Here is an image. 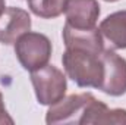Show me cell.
<instances>
[{"label":"cell","mask_w":126,"mask_h":125,"mask_svg":"<svg viewBox=\"0 0 126 125\" xmlns=\"http://www.w3.org/2000/svg\"><path fill=\"white\" fill-rule=\"evenodd\" d=\"M31 16L21 7H6L0 15V43L10 46L25 32L31 31Z\"/></svg>","instance_id":"8992f818"},{"label":"cell","mask_w":126,"mask_h":125,"mask_svg":"<svg viewBox=\"0 0 126 125\" xmlns=\"http://www.w3.org/2000/svg\"><path fill=\"white\" fill-rule=\"evenodd\" d=\"M53 46L47 35L28 31L15 43V55L25 71H37L46 66L51 58Z\"/></svg>","instance_id":"7a4b0ae2"},{"label":"cell","mask_w":126,"mask_h":125,"mask_svg":"<svg viewBox=\"0 0 126 125\" xmlns=\"http://www.w3.org/2000/svg\"><path fill=\"white\" fill-rule=\"evenodd\" d=\"M34 15L43 19H54L60 16L67 4V0H27Z\"/></svg>","instance_id":"30bf717a"},{"label":"cell","mask_w":126,"mask_h":125,"mask_svg":"<svg viewBox=\"0 0 126 125\" xmlns=\"http://www.w3.org/2000/svg\"><path fill=\"white\" fill-rule=\"evenodd\" d=\"M101 53L84 49H66L62 56L66 75L78 87L100 88L104 77Z\"/></svg>","instance_id":"6da1fadb"},{"label":"cell","mask_w":126,"mask_h":125,"mask_svg":"<svg viewBox=\"0 0 126 125\" xmlns=\"http://www.w3.org/2000/svg\"><path fill=\"white\" fill-rule=\"evenodd\" d=\"M93 93L69 94L60 99L57 103L48 106L46 113V122L48 125L54 124H79L82 121L94 102Z\"/></svg>","instance_id":"277c9868"},{"label":"cell","mask_w":126,"mask_h":125,"mask_svg":"<svg viewBox=\"0 0 126 125\" xmlns=\"http://www.w3.org/2000/svg\"><path fill=\"white\" fill-rule=\"evenodd\" d=\"M4 124H13V119L6 110L4 99H3V94L0 91V125H4Z\"/></svg>","instance_id":"8fae6325"},{"label":"cell","mask_w":126,"mask_h":125,"mask_svg":"<svg viewBox=\"0 0 126 125\" xmlns=\"http://www.w3.org/2000/svg\"><path fill=\"white\" fill-rule=\"evenodd\" d=\"M63 43L66 49H84V50H91L101 53L104 50V41L100 28H88V30H81L70 27L69 24H64L62 31Z\"/></svg>","instance_id":"ba28073f"},{"label":"cell","mask_w":126,"mask_h":125,"mask_svg":"<svg viewBox=\"0 0 126 125\" xmlns=\"http://www.w3.org/2000/svg\"><path fill=\"white\" fill-rule=\"evenodd\" d=\"M4 9H6V1L4 0H0V15L4 12Z\"/></svg>","instance_id":"7c38bea8"},{"label":"cell","mask_w":126,"mask_h":125,"mask_svg":"<svg viewBox=\"0 0 126 125\" xmlns=\"http://www.w3.org/2000/svg\"><path fill=\"white\" fill-rule=\"evenodd\" d=\"M101 61L104 65V77L98 90L113 97L123 96L126 93V59L114 50L104 49Z\"/></svg>","instance_id":"5b68a950"},{"label":"cell","mask_w":126,"mask_h":125,"mask_svg":"<svg viewBox=\"0 0 126 125\" xmlns=\"http://www.w3.org/2000/svg\"><path fill=\"white\" fill-rule=\"evenodd\" d=\"M100 31L113 49H126V10L107 15L100 24Z\"/></svg>","instance_id":"9c48e42d"},{"label":"cell","mask_w":126,"mask_h":125,"mask_svg":"<svg viewBox=\"0 0 126 125\" xmlns=\"http://www.w3.org/2000/svg\"><path fill=\"white\" fill-rule=\"evenodd\" d=\"M104 1H110V3H113V1H119V0H104Z\"/></svg>","instance_id":"4fadbf2b"},{"label":"cell","mask_w":126,"mask_h":125,"mask_svg":"<svg viewBox=\"0 0 126 125\" xmlns=\"http://www.w3.org/2000/svg\"><path fill=\"white\" fill-rule=\"evenodd\" d=\"M31 83L35 97L40 104L51 106L64 97L67 90V80L59 68L54 65H46L31 72Z\"/></svg>","instance_id":"3957f363"},{"label":"cell","mask_w":126,"mask_h":125,"mask_svg":"<svg viewBox=\"0 0 126 125\" xmlns=\"http://www.w3.org/2000/svg\"><path fill=\"white\" fill-rule=\"evenodd\" d=\"M100 4L97 0H67L64 15L66 24L75 28H94L100 16Z\"/></svg>","instance_id":"52a82bcc"}]
</instances>
